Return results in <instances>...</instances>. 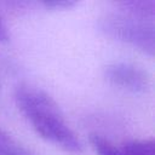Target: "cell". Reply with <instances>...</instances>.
Listing matches in <instances>:
<instances>
[{"instance_id":"1","label":"cell","mask_w":155,"mask_h":155,"mask_svg":"<svg viewBox=\"0 0 155 155\" xmlns=\"http://www.w3.org/2000/svg\"><path fill=\"white\" fill-rule=\"evenodd\" d=\"M13 98L18 109L44 139L65 151L82 153V142L68 126L59 105L46 91L28 84H19L15 88Z\"/></svg>"},{"instance_id":"5","label":"cell","mask_w":155,"mask_h":155,"mask_svg":"<svg viewBox=\"0 0 155 155\" xmlns=\"http://www.w3.org/2000/svg\"><path fill=\"white\" fill-rule=\"evenodd\" d=\"M0 155H35L0 128Z\"/></svg>"},{"instance_id":"8","label":"cell","mask_w":155,"mask_h":155,"mask_svg":"<svg viewBox=\"0 0 155 155\" xmlns=\"http://www.w3.org/2000/svg\"><path fill=\"white\" fill-rule=\"evenodd\" d=\"M46 7H50V8H54V10H62V8H69L71 6L75 5L74 1H70V0H62V1H57V0H53V1H45L42 2Z\"/></svg>"},{"instance_id":"4","label":"cell","mask_w":155,"mask_h":155,"mask_svg":"<svg viewBox=\"0 0 155 155\" xmlns=\"http://www.w3.org/2000/svg\"><path fill=\"white\" fill-rule=\"evenodd\" d=\"M117 6L136 13L138 16L154 19L155 17V1L154 0H124L117 2Z\"/></svg>"},{"instance_id":"7","label":"cell","mask_w":155,"mask_h":155,"mask_svg":"<svg viewBox=\"0 0 155 155\" xmlns=\"http://www.w3.org/2000/svg\"><path fill=\"white\" fill-rule=\"evenodd\" d=\"M88 140L91 143V147L98 155H125L121 149L116 148L113 143H110L107 138L101 134L91 133Z\"/></svg>"},{"instance_id":"9","label":"cell","mask_w":155,"mask_h":155,"mask_svg":"<svg viewBox=\"0 0 155 155\" xmlns=\"http://www.w3.org/2000/svg\"><path fill=\"white\" fill-rule=\"evenodd\" d=\"M10 40V31L7 25L5 24V22L2 21V18L0 17V41L6 42Z\"/></svg>"},{"instance_id":"3","label":"cell","mask_w":155,"mask_h":155,"mask_svg":"<svg viewBox=\"0 0 155 155\" xmlns=\"http://www.w3.org/2000/svg\"><path fill=\"white\" fill-rule=\"evenodd\" d=\"M104 78L111 85L139 93L149 87V75L139 65L130 62H113L105 65Z\"/></svg>"},{"instance_id":"6","label":"cell","mask_w":155,"mask_h":155,"mask_svg":"<svg viewBox=\"0 0 155 155\" xmlns=\"http://www.w3.org/2000/svg\"><path fill=\"white\" fill-rule=\"evenodd\" d=\"M125 155H154V142L151 139H132L121 148Z\"/></svg>"},{"instance_id":"2","label":"cell","mask_w":155,"mask_h":155,"mask_svg":"<svg viewBox=\"0 0 155 155\" xmlns=\"http://www.w3.org/2000/svg\"><path fill=\"white\" fill-rule=\"evenodd\" d=\"M97 28L105 36L131 45L153 56L155 50L154 19H149L121 7L105 12L97 19Z\"/></svg>"}]
</instances>
